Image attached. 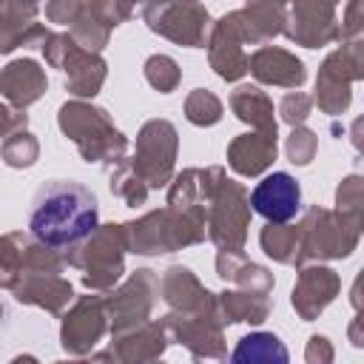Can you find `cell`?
<instances>
[{"label":"cell","instance_id":"38","mask_svg":"<svg viewBox=\"0 0 364 364\" xmlns=\"http://www.w3.org/2000/svg\"><path fill=\"white\" fill-rule=\"evenodd\" d=\"M361 208H364V179L358 173H350L336 188V210L361 216Z\"/></svg>","mask_w":364,"mask_h":364},{"label":"cell","instance_id":"40","mask_svg":"<svg viewBox=\"0 0 364 364\" xmlns=\"http://www.w3.org/2000/svg\"><path fill=\"white\" fill-rule=\"evenodd\" d=\"M364 0H347V9H344V20L338 23L341 26V40H355L364 34V9H361Z\"/></svg>","mask_w":364,"mask_h":364},{"label":"cell","instance_id":"46","mask_svg":"<svg viewBox=\"0 0 364 364\" xmlns=\"http://www.w3.org/2000/svg\"><path fill=\"white\" fill-rule=\"evenodd\" d=\"M31 3H40V0H31Z\"/></svg>","mask_w":364,"mask_h":364},{"label":"cell","instance_id":"21","mask_svg":"<svg viewBox=\"0 0 364 364\" xmlns=\"http://www.w3.org/2000/svg\"><path fill=\"white\" fill-rule=\"evenodd\" d=\"M125 20H131V17H128V11L119 6V0H85L82 9H80V14L74 17L68 34H71L82 48H88V51H102V48L108 46V40H111V31H114L119 23H125Z\"/></svg>","mask_w":364,"mask_h":364},{"label":"cell","instance_id":"32","mask_svg":"<svg viewBox=\"0 0 364 364\" xmlns=\"http://www.w3.org/2000/svg\"><path fill=\"white\" fill-rule=\"evenodd\" d=\"M259 245L273 262L293 264L296 253H299V225H290V222L273 225V222H267L259 233Z\"/></svg>","mask_w":364,"mask_h":364},{"label":"cell","instance_id":"6","mask_svg":"<svg viewBox=\"0 0 364 364\" xmlns=\"http://www.w3.org/2000/svg\"><path fill=\"white\" fill-rule=\"evenodd\" d=\"M40 51L51 68H60L65 77V91L74 100H94L102 91L108 77V63L100 51L82 48L65 31H48L40 43Z\"/></svg>","mask_w":364,"mask_h":364},{"label":"cell","instance_id":"24","mask_svg":"<svg viewBox=\"0 0 364 364\" xmlns=\"http://www.w3.org/2000/svg\"><path fill=\"white\" fill-rule=\"evenodd\" d=\"M11 296L20 301V304H28V307H40L51 316H63V310L74 301V287L68 279H63L60 273H28L23 276L14 287H11Z\"/></svg>","mask_w":364,"mask_h":364},{"label":"cell","instance_id":"39","mask_svg":"<svg viewBox=\"0 0 364 364\" xmlns=\"http://www.w3.org/2000/svg\"><path fill=\"white\" fill-rule=\"evenodd\" d=\"M310 111H313V97L304 94V91H299V88L287 91V94L282 97V102H279V117H282V122H287L290 128H293V125H304V119L310 117Z\"/></svg>","mask_w":364,"mask_h":364},{"label":"cell","instance_id":"19","mask_svg":"<svg viewBox=\"0 0 364 364\" xmlns=\"http://www.w3.org/2000/svg\"><path fill=\"white\" fill-rule=\"evenodd\" d=\"M341 290V279L333 267L321 264V262H310L299 267L296 284H293V310L301 321H316L338 296Z\"/></svg>","mask_w":364,"mask_h":364},{"label":"cell","instance_id":"15","mask_svg":"<svg viewBox=\"0 0 364 364\" xmlns=\"http://www.w3.org/2000/svg\"><path fill=\"white\" fill-rule=\"evenodd\" d=\"M205 46H208V63L219 80L236 82L247 74V51H245L247 37L242 28L239 9L222 14L216 23H210Z\"/></svg>","mask_w":364,"mask_h":364},{"label":"cell","instance_id":"12","mask_svg":"<svg viewBox=\"0 0 364 364\" xmlns=\"http://www.w3.org/2000/svg\"><path fill=\"white\" fill-rule=\"evenodd\" d=\"M159 296V276L151 267H136L119 287L105 290V313L108 330L122 333L151 318V310Z\"/></svg>","mask_w":364,"mask_h":364},{"label":"cell","instance_id":"26","mask_svg":"<svg viewBox=\"0 0 364 364\" xmlns=\"http://www.w3.org/2000/svg\"><path fill=\"white\" fill-rule=\"evenodd\" d=\"M225 156L239 176H262L279 156V136L262 134V131L239 134L230 139Z\"/></svg>","mask_w":364,"mask_h":364},{"label":"cell","instance_id":"2","mask_svg":"<svg viewBox=\"0 0 364 364\" xmlns=\"http://www.w3.org/2000/svg\"><path fill=\"white\" fill-rule=\"evenodd\" d=\"M60 131L77 145L80 156L108 171L128 159V136L114 125L111 114L88 100H68L57 111Z\"/></svg>","mask_w":364,"mask_h":364},{"label":"cell","instance_id":"35","mask_svg":"<svg viewBox=\"0 0 364 364\" xmlns=\"http://www.w3.org/2000/svg\"><path fill=\"white\" fill-rule=\"evenodd\" d=\"M108 185H111V193L117 199H122L128 208H139L148 199V185L134 173V168L128 165V159L119 162L117 168H111V182Z\"/></svg>","mask_w":364,"mask_h":364},{"label":"cell","instance_id":"31","mask_svg":"<svg viewBox=\"0 0 364 364\" xmlns=\"http://www.w3.org/2000/svg\"><path fill=\"white\" fill-rule=\"evenodd\" d=\"M287 358H290V353L282 344V338L276 333H264V330L242 336L230 353V361H236V364H242V361H247V364H273V361L284 364Z\"/></svg>","mask_w":364,"mask_h":364},{"label":"cell","instance_id":"25","mask_svg":"<svg viewBox=\"0 0 364 364\" xmlns=\"http://www.w3.org/2000/svg\"><path fill=\"white\" fill-rule=\"evenodd\" d=\"M46 88H48L46 68H40V63L31 57L11 60L9 65L0 68V97L11 108L26 111L46 94Z\"/></svg>","mask_w":364,"mask_h":364},{"label":"cell","instance_id":"16","mask_svg":"<svg viewBox=\"0 0 364 364\" xmlns=\"http://www.w3.org/2000/svg\"><path fill=\"white\" fill-rule=\"evenodd\" d=\"M162 324L168 330V338L182 344L193 358H228L225 344V321L219 316H185V313H168L162 316Z\"/></svg>","mask_w":364,"mask_h":364},{"label":"cell","instance_id":"28","mask_svg":"<svg viewBox=\"0 0 364 364\" xmlns=\"http://www.w3.org/2000/svg\"><path fill=\"white\" fill-rule=\"evenodd\" d=\"M239 17H242L247 46H264L284 31L287 3L284 0H247L245 9H239Z\"/></svg>","mask_w":364,"mask_h":364},{"label":"cell","instance_id":"20","mask_svg":"<svg viewBox=\"0 0 364 364\" xmlns=\"http://www.w3.org/2000/svg\"><path fill=\"white\" fill-rule=\"evenodd\" d=\"M171 338H168V330L159 321H142L136 327H128L122 333H111V347L105 353H94L91 358L97 361H156L165 355Z\"/></svg>","mask_w":364,"mask_h":364},{"label":"cell","instance_id":"27","mask_svg":"<svg viewBox=\"0 0 364 364\" xmlns=\"http://www.w3.org/2000/svg\"><path fill=\"white\" fill-rule=\"evenodd\" d=\"M216 276L239 290H250V293H262L270 296L276 279L267 267L250 262L242 250H219L216 253Z\"/></svg>","mask_w":364,"mask_h":364},{"label":"cell","instance_id":"17","mask_svg":"<svg viewBox=\"0 0 364 364\" xmlns=\"http://www.w3.org/2000/svg\"><path fill=\"white\" fill-rule=\"evenodd\" d=\"M159 293L162 301L168 304V310L173 313H185V316H219V296L210 293L191 267L185 264H171L162 279H159ZM225 321V318H222Z\"/></svg>","mask_w":364,"mask_h":364},{"label":"cell","instance_id":"9","mask_svg":"<svg viewBox=\"0 0 364 364\" xmlns=\"http://www.w3.org/2000/svg\"><path fill=\"white\" fill-rule=\"evenodd\" d=\"M179 154V134L171 119H148L136 134V148L128 165L148 185V191L168 188Z\"/></svg>","mask_w":364,"mask_h":364},{"label":"cell","instance_id":"41","mask_svg":"<svg viewBox=\"0 0 364 364\" xmlns=\"http://www.w3.org/2000/svg\"><path fill=\"white\" fill-rule=\"evenodd\" d=\"M20 128H28V114L0 102V136H9L14 131H20Z\"/></svg>","mask_w":364,"mask_h":364},{"label":"cell","instance_id":"10","mask_svg":"<svg viewBox=\"0 0 364 364\" xmlns=\"http://www.w3.org/2000/svg\"><path fill=\"white\" fill-rule=\"evenodd\" d=\"M145 26L185 48H205L210 14L199 0H148L142 6Z\"/></svg>","mask_w":364,"mask_h":364},{"label":"cell","instance_id":"4","mask_svg":"<svg viewBox=\"0 0 364 364\" xmlns=\"http://www.w3.org/2000/svg\"><path fill=\"white\" fill-rule=\"evenodd\" d=\"M358 239H361V216L310 205L299 222V253L293 267L310 262L347 259L358 247Z\"/></svg>","mask_w":364,"mask_h":364},{"label":"cell","instance_id":"29","mask_svg":"<svg viewBox=\"0 0 364 364\" xmlns=\"http://www.w3.org/2000/svg\"><path fill=\"white\" fill-rule=\"evenodd\" d=\"M228 105L236 114V119L247 122L250 128H256L262 134L279 136V122L273 117V100L259 85H239L236 91H230Z\"/></svg>","mask_w":364,"mask_h":364},{"label":"cell","instance_id":"1","mask_svg":"<svg viewBox=\"0 0 364 364\" xmlns=\"http://www.w3.org/2000/svg\"><path fill=\"white\" fill-rule=\"evenodd\" d=\"M100 225L91 188L74 179H51L37 188L28 208V233L51 247H71Z\"/></svg>","mask_w":364,"mask_h":364},{"label":"cell","instance_id":"11","mask_svg":"<svg viewBox=\"0 0 364 364\" xmlns=\"http://www.w3.org/2000/svg\"><path fill=\"white\" fill-rule=\"evenodd\" d=\"M65 267H68L65 253H60V247H51L23 230L0 233V287L3 290H11L28 273H40V270L63 273Z\"/></svg>","mask_w":364,"mask_h":364},{"label":"cell","instance_id":"36","mask_svg":"<svg viewBox=\"0 0 364 364\" xmlns=\"http://www.w3.org/2000/svg\"><path fill=\"white\" fill-rule=\"evenodd\" d=\"M142 71H145L148 85L156 88L159 94H171V91H176L179 82H182V68H179V63H176L173 57H168V54H151V57L145 60Z\"/></svg>","mask_w":364,"mask_h":364},{"label":"cell","instance_id":"44","mask_svg":"<svg viewBox=\"0 0 364 364\" xmlns=\"http://www.w3.org/2000/svg\"><path fill=\"white\" fill-rule=\"evenodd\" d=\"M0 318H3V304H0Z\"/></svg>","mask_w":364,"mask_h":364},{"label":"cell","instance_id":"43","mask_svg":"<svg viewBox=\"0 0 364 364\" xmlns=\"http://www.w3.org/2000/svg\"><path fill=\"white\" fill-rule=\"evenodd\" d=\"M148 0H119V6L128 11V17H134L136 14V6H145Z\"/></svg>","mask_w":364,"mask_h":364},{"label":"cell","instance_id":"23","mask_svg":"<svg viewBox=\"0 0 364 364\" xmlns=\"http://www.w3.org/2000/svg\"><path fill=\"white\" fill-rule=\"evenodd\" d=\"M247 71L262 85H279V88H301L307 80L304 63L279 46H259L253 54H247Z\"/></svg>","mask_w":364,"mask_h":364},{"label":"cell","instance_id":"30","mask_svg":"<svg viewBox=\"0 0 364 364\" xmlns=\"http://www.w3.org/2000/svg\"><path fill=\"white\" fill-rule=\"evenodd\" d=\"M216 296H219V310H222L225 324H262L273 310L270 296H262V293L233 287Z\"/></svg>","mask_w":364,"mask_h":364},{"label":"cell","instance_id":"45","mask_svg":"<svg viewBox=\"0 0 364 364\" xmlns=\"http://www.w3.org/2000/svg\"><path fill=\"white\" fill-rule=\"evenodd\" d=\"M74 3H85V0H74Z\"/></svg>","mask_w":364,"mask_h":364},{"label":"cell","instance_id":"34","mask_svg":"<svg viewBox=\"0 0 364 364\" xmlns=\"http://www.w3.org/2000/svg\"><path fill=\"white\" fill-rule=\"evenodd\" d=\"M225 114V105L222 100L208 91V88H193L188 97H185V119L191 125H199V128H208V125H216Z\"/></svg>","mask_w":364,"mask_h":364},{"label":"cell","instance_id":"22","mask_svg":"<svg viewBox=\"0 0 364 364\" xmlns=\"http://www.w3.org/2000/svg\"><path fill=\"white\" fill-rule=\"evenodd\" d=\"M37 14L40 9L31 0H0V54L43 43L48 28L37 23Z\"/></svg>","mask_w":364,"mask_h":364},{"label":"cell","instance_id":"14","mask_svg":"<svg viewBox=\"0 0 364 364\" xmlns=\"http://www.w3.org/2000/svg\"><path fill=\"white\" fill-rule=\"evenodd\" d=\"M108 333V313H105V296H97L94 290L88 296H80L71 301L68 310H63L60 321V347L68 355H91V350L100 344V338Z\"/></svg>","mask_w":364,"mask_h":364},{"label":"cell","instance_id":"7","mask_svg":"<svg viewBox=\"0 0 364 364\" xmlns=\"http://www.w3.org/2000/svg\"><path fill=\"white\" fill-rule=\"evenodd\" d=\"M364 77V43L361 37L355 40H341L336 51H330L318 68L316 77V97L313 102L318 111L338 117L350 108L353 102V82Z\"/></svg>","mask_w":364,"mask_h":364},{"label":"cell","instance_id":"18","mask_svg":"<svg viewBox=\"0 0 364 364\" xmlns=\"http://www.w3.org/2000/svg\"><path fill=\"white\" fill-rule=\"evenodd\" d=\"M247 202H250V210H256L273 225L293 222L301 210L299 179L290 176L287 171H273L262 176V182H256V188L247 193Z\"/></svg>","mask_w":364,"mask_h":364},{"label":"cell","instance_id":"8","mask_svg":"<svg viewBox=\"0 0 364 364\" xmlns=\"http://www.w3.org/2000/svg\"><path fill=\"white\" fill-rule=\"evenodd\" d=\"M250 228V202L247 188L236 179H228V173L216 182L208 208H205V230L208 239L219 250H245Z\"/></svg>","mask_w":364,"mask_h":364},{"label":"cell","instance_id":"3","mask_svg":"<svg viewBox=\"0 0 364 364\" xmlns=\"http://www.w3.org/2000/svg\"><path fill=\"white\" fill-rule=\"evenodd\" d=\"M125 247L136 256H159V253H176L182 247L205 242V216L196 210H179V208H159L148 210L139 219L122 222Z\"/></svg>","mask_w":364,"mask_h":364},{"label":"cell","instance_id":"5","mask_svg":"<svg viewBox=\"0 0 364 364\" xmlns=\"http://www.w3.org/2000/svg\"><path fill=\"white\" fill-rule=\"evenodd\" d=\"M125 233L122 225H97L82 242L65 250V264L82 273V287L94 293L111 290L125 273Z\"/></svg>","mask_w":364,"mask_h":364},{"label":"cell","instance_id":"13","mask_svg":"<svg viewBox=\"0 0 364 364\" xmlns=\"http://www.w3.org/2000/svg\"><path fill=\"white\" fill-rule=\"evenodd\" d=\"M287 23L284 37L304 48H321L341 40V26L336 17V6L341 0H284Z\"/></svg>","mask_w":364,"mask_h":364},{"label":"cell","instance_id":"37","mask_svg":"<svg viewBox=\"0 0 364 364\" xmlns=\"http://www.w3.org/2000/svg\"><path fill=\"white\" fill-rule=\"evenodd\" d=\"M316 151H318V136H316L310 128H304V125H293V131H290V136H287V142H284L287 159H290L293 165L304 168V165L313 162Z\"/></svg>","mask_w":364,"mask_h":364},{"label":"cell","instance_id":"42","mask_svg":"<svg viewBox=\"0 0 364 364\" xmlns=\"http://www.w3.org/2000/svg\"><path fill=\"white\" fill-rule=\"evenodd\" d=\"M304 358L310 364H330L333 361V347H330L327 336H310L307 350H304Z\"/></svg>","mask_w":364,"mask_h":364},{"label":"cell","instance_id":"33","mask_svg":"<svg viewBox=\"0 0 364 364\" xmlns=\"http://www.w3.org/2000/svg\"><path fill=\"white\" fill-rule=\"evenodd\" d=\"M0 159L9 168H17V171L31 168L40 159V142H37V136L28 128H20V131L3 136V142H0Z\"/></svg>","mask_w":364,"mask_h":364}]
</instances>
